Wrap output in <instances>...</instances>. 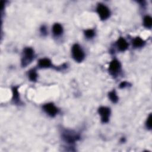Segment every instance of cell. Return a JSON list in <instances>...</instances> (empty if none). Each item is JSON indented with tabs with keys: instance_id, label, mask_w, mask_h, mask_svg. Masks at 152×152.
Segmentation results:
<instances>
[{
	"instance_id": "6da1fadb",
	"label": "cell",
	"mask_w": 152,
	"mask_h": 152,
	"mask_svg": "<svg viewBox=\"0 0 152 152\" xmlns=\"http://www.w3.org/2000/svg\"><path fill=\"white\" fill-rule=\"evenodd\" d=\"M34 58V50L30 47L25 48L23 52L21 58V66L23 67L26 66L27 65L30 64Z\"/></svg>"
},
{
	"instance_id": "7a4b0ae2",
	"label": "cell",
	"mask_w": 152,
	"mask_h": 152,
	"mask_svg": "<svg viewBox=\"0 0 152 152\" xmlns=\"http://www.w3.org/2000/svg\"><path fill=\"white\" fill-rule=\"evenodd\" d=\"M71 53L72 58L77 62H82L85 58V53L83 50L78 44H74L72 46Z\"/></svg>"
},
{
	"instance_id": "3957f363",
	"label": "cell",
	"mask_w": 152,
	"mask_h": 152,
	"mask_svg": "<svg viewBox=\"0 0 152 152\" xmlns=\"http://www.w3.org/2000/svg\"><path fill=\"white\" fill-rule=\"evenodd\" d=\"M62 136L63 140L69 144H73L80 138V136L78 134L70 130H65L64 131L62 134Z\"/></svg>"
},
{
	"instance_id": "277c9868",
	"label": "cell",
	"mask_w": 152,
	"mask_h": 152,
	"mask_svg": "<svg viewBox=\"0 0 152 152\" xmlns=\"http://www.w3.org/2000/svg\"><path fill=\"white\" fill-rule=\"evenodd\" d=\"M96 12L102 20H105L107 19L110 15V12L109 8L104 4L101 3L97 5L96 8Z\"/></svg>"
},
{
	"instance_id": "5b68a950",
	"label": "cell",
	"mask_w": 152,
	"mask_h": 152,
	"mask_svg": "<svg viewBox=\"0 0 152 152\" xmlns=\"http://www.w3.org/2000/svg\"><path fill=\"white\" fill-rule=\"evenodd\" d=\"M98 113L101 117V121L103 123H107L110 118V109L108 107L101 106L98 109Z\"/></svg>"
},
{
	"instance_id": "8992f818",
	"label": "cell",
	"mask_w": 152,
	"mask_h": 152,
	"mask_svg": "<svg viewBox=\"0 0 152 152\" xmlns=\"http://www.w3.org/2000/svg\"><path fill=\"white\" fill-rule=\"evenodd\" d=\"M43 109L46 112V113L51 117L55 116L58 112V108L52 103L45 104L43 106Z\"/></svg>"
},
{
	"instance_id": "52a82bcc",
	"label": "cell",
	"mask_w": 152,
	"mask_h": 152,
	"mask_svg": "<svg viewBox=\"0 0 152 152\" xmlns=\"http://www.w3.org/2000/svg\"><path fill=\"white\" fill-rule=\"evenodd\" d=\"M121 68V65L120 62L117 59L112 60L109 65V71L110 73L113 75H115L119 73Z\"/></svg>"
},
{
	"instance_id": "ba28073f",
	"label": "cell",
	"mask_w": 152,
	"mask_h": 152,
	"mask_svg": "<svg viewBox=\"0 0 152 152\" xmlns=\"http://www.w3.org/2000/svg\"><path fill=\"white\" fill-rule=\"evenodd\" d=\"M116 46L119 51L124 52L128 49V43L124 38L119 37L116 42Z\"/></svg>"
},
{
	"instance_id": "9c48e42d",
	"label": "cell",
	"mask_w": 152,
	"mask_h": 152,
	"mask_svg": "<svg viewBox=\"0 0 152 152\" xmlns=\"http://www.w3.org/2000/svg\"><path fill=\"white\" fill-rule=\"evenodd\" d=\"M38 67L39 68H47L53 66L51 61L49 58H42L38 61Z\"/></svg>"
},
{
	"instance_id": "30bf717a",
	"label": "cell",
	"mask_w": 152,
	"mask_h": 152,
	"mask_svg": "<svg viewBox=\"0 0 152 152\" xmlns=\"http://www.w3.org/2000/svg\"><path fill=\"white\" fill-rule=\"evenodd\" d=\"M53 34L56 36H61L63 33V27L59 23H55L52 26Z\"/></svg>"
},
{
	"instance_id": "8fae6325",
	"label": "cell",
	"mask_w": 152,
	"mask_h": 152,
	"mask_svg": "<svg viewBox=\"0 0 152 152\" xmlns=\"http://www.w3.org/2000/svg\"><path fill=\"white\" fill-rule=\"evenodd\" d=\"M12 100L16 104H20V94L18 92V87L14 86L12 88Z\"/></svg>"
},
{
	"instance_id": "7c38bea8",
	"label": "cell",
	"mask_w": 152,
	"mask_h": 152,
	"mask_svg": "<svg viewBox=\"0 0 152 152\" xmlns=\"http://www.w3.org/2000/svg\"><path fill=\"white\" fill-rule=\"evenodd\" d=\"M132 46L135 48H139L142 47L145 45V41L140 37L134 38L132 40Z\"/></svg>"
},
{
	"instance_id": "4fadbf2b",
	"label": "cell",
	"mask_w": 152,
	"mask_h": 152,
	"mask_svg": "<svg viewBox=\"0 0 152 152\" xmlns=\"http://www.w3.org/2000/svg\"><path fill=\"white\" fill-rule=\"evenodd\" d=\"M144 26L147 28H151L152 26V18L150 15H146L143 19Z\"/></svg>"
},
{
	"instance_id": "5bb4252c",
	"label": "cell",
	"mask_w": 152,
	"mask_h": 152,
	"mask_svg": "<svg viewBox=\"0 0 152 152\" xmlns=\"http://www.w3.org/2000/svg\"><path fill=\"white\" fill-rule=\"evenodd\" d=\"M37 74L35 69H31L30 70L28 71V78L31 81H36L37 78Z\"/></svg>"
},
{
	"instance_id": "9a60e30c",
	"label": "cell",
	"mask_w": 152,
	"mask_h": 152,
	"mask_svg": "<svg viewBox=\"0 0 152 152\" xmlns=\"http://www.w3.org/2000/svg\"><path fill=\"white\" fill-rule=\"evenodd\" d=\"M108 96H109V98L110 99V100L114 103H116L118 102V97L116 94V91H115V90H113L112 91H110L108 94Z\"/></svg>"
},
{
	"instance_id": "2e32d148",
	"label": "cell",
	"mask_w": 152,
	"mask_h": 152,
	"mask_svg": "<svg viewBox=\"0 0 152 152\" xmlns=\"http://www.w3.org/2000/svg\"><path fill=\"white\" fill-rule=\"evenodd\" d=\"M84 35L87 39H91L95 35V31L93 29H87L84 31Z\"/></svg>"
},
{
	"instance_id": "e0dca14e",
	"label": "cell",
	"mask_w": 152,
	"mask_h": 152,
	"mask_svg": "<svg viewBox=\"0 0 152 152\" xmlns=\"http://www.w3.org/2000/svg\"><path fill=\"white\" fill-rule=\"evenodd\" d=\"M151 115L150 113L148 117L147 118V121H146V123H145L146 127L149 129H151Z\"/></svg>"
},
{
	"instance_id": "ac0fdd59",
	"label": "cell",
	"mask_w": 152,
	"mask_h": 152,
	"mask_svg": "<svg viewBox=\"0 0 152 152\" xmlns=\"http://www.w3.org/2000/svg\"><path fill=\"white\" fill-rule=\"evenodd\" d=\"M40 32L43 35H46L47 34V29L45 26H42L40 28Z\"/></svg>"
},
{
	"instance_id": "d6986e66",
	"label": "cell",
	"mask_w": 152,
	"mask_h": 152,
	"mask_svg": "<svg viewBox=\"0 0 152 152\" xmlns=\"http://www.w3.org/2000/svg\"><path fill=\"white\" fill-rule=\"evenodd\" d=\"M128 84H129V83H128V82H126V81H123V82H122V83L119 84V87H120L121 88H125V87H126V86H128Z\"/></svg>"
}]
</instances>
